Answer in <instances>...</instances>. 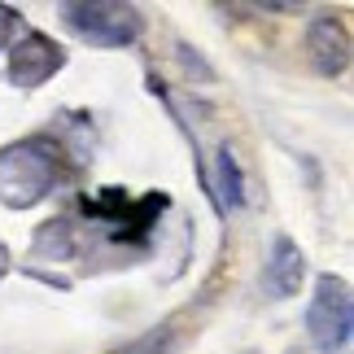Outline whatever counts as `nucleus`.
Here are the masks:
<instances>
[{
  "instance_id": "f257e3e1",
  "label": "nucleus",
  "mask_w": 354,
  "mask_h": 354,
  "mask_svg": "<svg viewBox=\"0 0 354 354\" xmlns=\"http://www.w3.org/2000/svg\"><path fill=\"white\" fill-rule=\"evenodd\" d=\"M75 175V162L66 145L48 131L22 136L0 145V206L5 210H31L48 201L57 188Z\"/></svg>"
},
{
  "instance_id": "f03ea898",
  "label": "nucleus",
  "mask_w": 354,
  "mask_h": 354,
  "mask_svg": "<svg viewBox=\"0 0 354 354\" xmlns=\"http://www.w3.org/2000/svg\"><path fill=\"white\" fill-rule=\"evenodd\" d=\"M62 22L92 48H131L145 35V13L122 0H66Z\"/></svg>"
},
{
  "instance_id": "7ed1b4c3",
  "label": "nucleus",
  "mask_w": 354,
  "mask_h": 354,
  "mask_svg": "<svg viewBox=\"0 0 354 354\" xmlns=\"http://www.w3.org/2000/svg\"><path fill=\"white\" fill-rule=\"evenodd\" d=\"M354 333V297L346 276H333V271H319L315 276V293H310L306 306V337L315 354H342L350 346Z\"/></svg>"
},
{
  "instance_id": "20e7f679",
  "label": "nucleus",
  "mask_w": 354,
  "mask_h": 354,
  "mask_svg": "<svg viewBox=\"0 0 354 354\" xmlns=\"http://www.w3.org/2000/svg\"><path fill=\"white\" fill-rule=\"evenodd\" d=\"M62 66H66V48L53 35L35 31V26H31V31H22L9 44V84L22 88V92L44 88L48 79L62 71Z\"/></svg>"
},
{
  "instance_id": "39448f33",
  "label": "nucleus",
  "mask_w": 354,
  "mask_h": 354,
  "mask_svg": "<svg viewBox=\"0 0 354 354\" xmlns=\"http://www.w3.org/2000/svg\"><path fill=\"white\" fill-rule=\"evenodd\" d=\"M306 62H310V71L324 75V79L346 75V66H350V31H346L342 18H333V13L310 18V26H306Z\"/></svg>"
},
{
  "instance_id": "423d86ee",
  "label": "nucleus",
  "mask_w": 354,
  "mask_h": 354,
  "mask_svg": "<svg viewBox=\"0 0 354 354\" xmlns=\"http://www.w3.org/2000/svg\"><path fill=\"white\" fill-rule=\"evenodd\" d=\"M302 280H306L302 245H297L293 236H284V232L271 236V250H267V263H263V289H267V297H276V302L297 297Z\"/></svg>"
},
{
  "instance_id": "0eeeda50",
  "label": "nucleus",
  "mask_w": 354,
  "mask_h": 354,
  "mask_svg": "<svg viewBox=\"0 0 354 354\" xmlns=\"http://www.w3.org/2000/svg\"><path fill=\"white\" fill-rule=\"evenodd\" d=\"M206 193L219 214H232L245 206V175H241V162L227 140L214 149V175H206Z\"/></svg>"
},
{
  "instance_id": "6e6552de",
  "label": "nucleus",
  "mask_w": 354,
  "mask_h": 354,
  "mask_svg": "<svg viewBox=\"0 0 354 354\" xmlns=\"http://www.w3.org/2000/svg\"><path fill=\"white\" fill-rule=\"evenodd\" d=\"M171 346H175V328H149V333H140L136 342H127V346H118V350H110V354H171Z\"/></svg>"
},
{
  "instance_id": "1a4fd4ad",
  "label": "nucleus",
  "mask_w": 354,
  "mask_h": 354,
  "mask_svg": "<svg viewBox=\"0 0 354 354\" xmlns=\"http://www.w3.org/2000/svg\"><path fill=\"white\" fill-rule=\"evenodd\" d=\"M18 26H22V13L13 5H0V48L13 44V31H18Z\"/></svg>"
},
{
  "instance_id": "9d476101",
  "label": "nucleus",
  "mask_w": 354,
  "mask_h": 354,
  "mask_svg": "<svg viewBox=\"0 0 354 354\" xmlns=\"http://www.w3.org/2000/svg\"><path fill=\"white\" fill-rule=\"evenodd\" d=\"M9 271H13V254H9V245H5V241H0V280H5V276H9Z\"/></svg>"
}]
</instances>
